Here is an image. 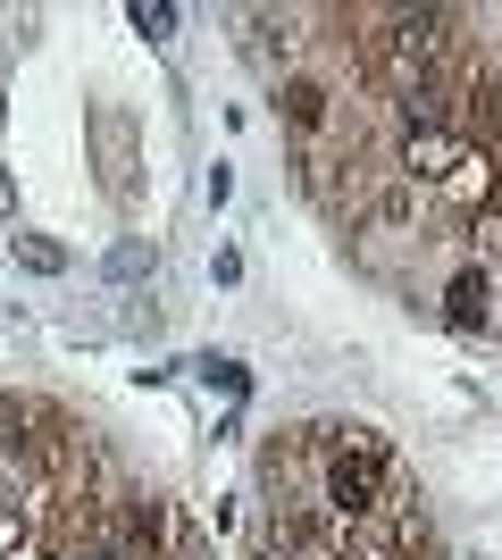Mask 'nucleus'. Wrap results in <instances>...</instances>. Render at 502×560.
Segmentation results:
<instances>
[{"mask_svg": "<svg viewBox=\"0 0 502 560\" xmlns=\"http://www.w3.org/2000/svg\"><path fill=\"white\" fill-rule=\"evenodd\" d=\"M277 117H285L293 135H318V126H327V84H318V75H293V84H277Z\"/></svg>", "mask_w": 502, "mask_h": 560, "instance_id": "2", "label": "nucleus"}, {"mask_svg": "<svg viewBox=\"0 0 502 560\" xmlns=\"http://www.w3.org/2000/svg\"><path fill=\"white\" fill-rule=\"evenodd\" d=\"M444 318H453L460 335H486L494 327V284L469 268V277H453V293H444Z\"/></svg>", "mask_w": 502, "mask_h": 560, "instance_id": "1", "label": "nucleus"}, {"mask_svg": "<svg viewBox=\"0 0 502 560\" xmlns=\"http://www.w3.org/2000/svg\"><path fill=\"white\" fill-rule=\"evenodd\" d=\"M126 25L160 43V34H176V9H167V0H135V9H126Z\"/></svg>", "mask_w": 502, "mask_h": 560, "instance_id": "6", "label": "nucleus"}, {"mask_svg": "<svg viewBox=\"0 0 502 560\" xmlns=\"http://www.w3.org/2000/svg\"><path fill=\"white\" fill-rule=\"evenodd\" d=\"M143 268H151V243H143V234H126L118 252L101 259V277H109V284H135V277H143Z\"/></svg>", "mask_w": 502, "mask_h": 560, "instance_id": "5", "label": "nucleus"}, {"mask_svg": "<svg viewBox=\"0 0 502 560\" xmlns=\"http://www.w3.org/2000/svg\"><path fill=\"white\" fill-rule=\"evenodd\" d=\"M192 369H201V385H210V394H226V401H235L243 385H252V369H243V360H226V351H201Z\"/></svg>", "mask_w": 502, "mask_h": 560, "instance_id": "4", "label": "nucleus"}, {"mask_svg": "<svg viewBox=\"0 0 502 560\" xmlns=\"http://www.w3.org/2000/svg\"><path fill=\"white\" fill-rule=\"evenodd\" d=\"M9 252H17V268H25V277H68V252H59L50 234H17Z\"/></svg>", "mask_w": 502, "mask_h": 560, "instance_id": "3", "label": "nucleus"}]
</instances>
